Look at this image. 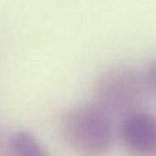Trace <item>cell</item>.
Segmentation results:
<instances>
[{
	"mask_svg": "<svg viewBox=\"0 0 156 156\" xmlns=\"http://www.w3.org/2000/svg\"><path fill=\"white\" fill-rule=\"evenodd\" d=\"M61 132L67 146L79 156H106L115 141L112 118L94 103L65 112Z\"/></svg>",
	"mask_w": 156,
	"mask_h": 156,
	"instance_id": "cell-1",
	"label": "cell"
},
{
	"mask_svg": "<svg viewBox=\"0 0 156 156\" xmlns=\"http://www.w3.org/2000/svg\"><path fill=\"white\" fill-rule=\"evenodd\" d=\"M144 76L133 67L117 65L106 70L97 79L94 87V105L106 112L111 118H123L143 103L147 94Z\"/></svg>",
	"mask_w": 156,
	"mask_h": 156,
	"instance_id": "cell-2",
	"label": "cell"
},
{
	"mask_svg": "<svg viewBox=\"0 0 156 156\" xmlns=\"http://www.w3.org/2000/svg\"><path fill=\"white\" fill-rule=\"evenodd\" d=\"M120 138L132 156L156 155V115L146 111L126 115L120 126Z\"/></svg>",
	"mask_w": 156,
	"mask_h": 156,
	"instance_id": "cell-3",
	"label": "cell"
},
{
	"mask_svg": "<svg viewBox=\"0 0 156 156\" xmlns=\"http://www.w3.org/2000/svg\"><path fill=\"white\" fill-rule=\"evenodd\" d=\"M6 156H50L41 141L27 130H18L8 138Z\"/></svg>",
	"mask_w": 156,
	"mask_h": 156,
	"instance_id": "cell-4",
	"label": "cell"
},
{
	"mask_svg": "<svg viewBox=\"0 0 156 156\" xmlns=\"http://www.w3.org/2000/svg\"><path fill=\"white\" fill-rule=\"evenodd\" d=\"M144 79H146L147 88L156 94V59H153V61L147 65V70H146Z\"/></svg>",
	"mask_w": 156,
	"mask_h": 156,
	"instance_id": "cell-5",
	"label": "cell"
},
{
	"mask_svg": "<svg viewBox=\"0 0 156 156\" xmlns=\"http://www.w3.org/2000/svg\"><path fill=\"white\" fill-rule=\"evenodd\" d=\"M6 149H8V140L0 130V156H6Z\"/></svg>",
	"mask_w": 156,
	"mask_h": 156,
	"instance_id": "cell-6",
	"label": "cell"
}]
</instances>
